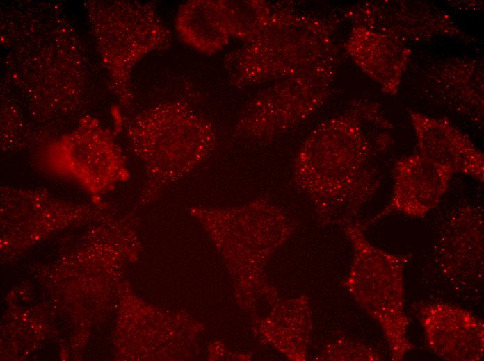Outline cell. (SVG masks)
Returning a JSON list of instances; mask_svg holds the SVG:
<instances>
[{
  "mask_svg": "<svg viewBox=\"0 0 484 361\" xmlns=\"http://www.w3.org/2000/svg\"><path fill=\"white\" fill-rule=\"evenodd\" d=\"M428 342L449 360H476L483 353V326L465 311L447 305L425 308L421 314Z\"/></svg>",
  "mask_w": 484,
  "mask_h": 361,
  "instance_id": "ba28073f",
  "label": "cell"
},
{
  "mask_svg": "<svg viewBox=\"0 0 484 361\" xmlns=\"http://www.w3.org/2000/svg\"><path fill=\"white\" fill-rule=\"evenodd\" d=\"M419 153L453 174L462 173L484 180V156L471 140L447 119L410 110Z\"/></svg>",
  "mask_w": 484,
  "mask_h": 361,
  "instance_id": "8992f818",
  "label": "cell"
},
{
  "mask_svg": "<svg viewBox=\"0 0 484 361\" xmlns=\"http://www.w3.org/2000/svg\"><path fill=\"white\" fill-rule=\"evenodd\" d=\"M453 175L420 153L401 158L394 165L389 203L376 219L392 212L424 216L439 203Z\"/></svg>",
  "mask_w": 484,
  "mask_h": 361,
  "instance_id": "5b68a950",
  "label": "cell"
},
{
  "mask_svg": "<svg viewBox=\"0 0 484 361\" xmlns=\"http://www.w3.org/2000/svg\"><path fill=\"white\" fill-rule=\"evenodd\" d=\"M334 58L279 79L261 91L243 110L236 128L239 134L268 141L307 119L330 94Z\"/></svg>",
  "mask_w": 484,
  "mask_h": 361,
  "instance_id": "3957f363",
  "label": "cell"
},
{
  "mask_svg": "<svg viewBox=\"0 0 484 361\" xmlns=\"http://www.w3.org/2000/svg\"><path fill=\"white\" fill-rule=\"evenodd\" d=\"M231 37L248 42L268 23L271 10L264 1H220Z\"/></svg>",
  "mask_w": 484,
  "mask_h": 361,
  "instance_id": "30bf717a",
  "label": "cell"
},
{
  "mask_svg": "<svg viewBox=\"0 0 484 361\" xmlns=\"http://www.w3.org/2000/svg\"><path fill=\"white\" fill-rule=\"evenodd\" d=\"M345 48L353 61L385 93H397L411 55L405 44L383 33L356 25Z\"/></svg>",
  "mask_w": 484,
  "mask_h": 361,
  "instance_id": "52a82bcc",
  "label": "cell"
},
{
  "mask_svg": "<svg viewBox=\"0 0 484 361\" xmlns=\"http://www.w3.org/2000/svg\"><path fill=\"white\" fill-rule=\"evenodd\" d=\"M175 26L182 40L204 54L220 51L231 37L220 1L183 3L178 9Z\"/></svg>",
  "mask_w": 484,
  "mask_h": 361,
  "instance_id": "9c48e42d",
  "label": "cell"
},
{
  "mask_svg": "<svg viewBox=\"0 0 484 361\" xmlns=\"http://www.w3.org/2000/svg\"><path fill=\"white\" fill-rule=\"evenodd\" d=\"M392 128L378 105L355 103L309 135L295 158V181L318 209L346 221L378 190V161L393 144Z\"/></svg>",
  "mask_w": 484,
  "mask_h": 361,
  "instance_id": "6da1fadb",
  "label": "cell"
},
{
  "mask_svg": "<svg viewBox=\"0 0 484 361\" xmlns=\"http://www.w3.org/2000/svg\"><path fill=\"white\" fill-rule=\"evenodd\" d=\"M358 26L378 31L405 44L438 35L462 33L451 18L421 2L385 1L366 3L354 12Z\"/></svg>",
  "mask_w": 484,
  "mask_h": 361,
  "instance_id": "277c9868",
  "label": "cell"
},
{
  "mask_svg": "<svg viewBox=\"0 0 484 361\" xmlns=\"http://www.w3.org/2000/svg\"><path fill=\"white\" fill-rule=\"evenodd\" d=\"M334 47L332 31L322 21L278 11L225 64L232 83L245 86L286 78L335 58Z\"/></svg>",
  "mask_w": 484,
  "mask_h": 361,
  "instance_id": "7a4b0ae2",
  "label": "cell"
}]
</instances>
